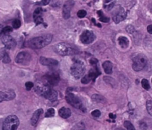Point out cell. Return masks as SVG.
<instances>
[{
	"label": "cell",
	"instance_id": "1",
	"mask_svg": "<svg viewBox=\"0 0 152 130\" xmlns=\"http://www.w3.org/2000/svg\"><path fill=\"white\" fill-rule=\"evenodd\" d=\"M53 36L51 34H45L31 38L27 42L29 47L34 49H40L48 45L51 42Z\"/></svg>",
	"mask_w": 152,
	"mask_h": 130
},
{
	"label": "cell",
	"instance_id": "2",
	"mask_svg": "<svg viewBox=\"0 0 152 130\" xmlns=\"http://www.w3.org/2000/svg\"><path fill=\"white\" fill-rule=\"evenodd\" d=\"M54 51L61 55H73L78 52V49L67 43H58L53 47Z\"/></svg>",
	"mask_w": 152,
	"mask_h": 130
},
{
	"label": "cell",
	"instance_id": "3",
	"mask_svg": "<svg viewBox=\"0 0 152 130\" xmlns=\"http://www.w3.org/2000/svg\"><path fill=\"white\" fill-rule=\"evenodd\" d=\"M86 66L83 61L80 60L75 61L71 66L70 70L72 76L75 79H79L85 72Z\"/></svg>",
	"mask_w": 152,
	"mask_h": 130
},
{
	"label": "cell",
	"instance_id": "4",
	"mask_svg": "<svg viewBox=\"0 0 152 130\" xmlns=\"http://www.w3.org/2000/svg\"><path fill=\"white\" fill-rule=\"evenodd\" d=\"M18 125V118L15 115H10L3 123L2 130H17Z\"/></svg>",
	"mask_w": 152,
	"mask_h": 130
},
{
	"label": "cell",
	"instance_id": "5",
	"mask_svg": "<svg viewBox=\"0 0 152 130\" xmlns=\"http://www.w3.org/2000/svg\"><path fill=\"white\" fill-rule=\"evenodd\" d=\"M147 63V58L143 54H138L133 59L132 69L135 71H140L144 69Z\"/></svg>",
	"mask_w": 152,
	"mask_h": 130
},
{
	"label": "cell",
	"instance_id": "6",
	"mask_svg": "<svg viewBox=\"0 0 152 130\" xmlns=\"http://www.w3.org/2000/svg\"><path fill=\"white\" fill-rule=\"evenodd\" d=\"M93 66V67L89 70L88 73L81 79V82L83 83L87 84L91 81H95L96 78L101 73L97 64Z\"/></svg>",
	"mask_w": 152,
	"mask_h": 130
},
{
	"label": "cell",
	"instance_id": "7",
	"mask_svg": "<svg viewBox=\"0 0 152 130\" xmlns=\"http://www.w3.org/2000/svg\"><path fill=\"white\" fill-rule=\"evenodd\" d=\"M65 98L66 101L72 107L80 110L84 109L82 101L77 96L74 95L73 93L71 92H67Z\"/></svg>",
	"mask_w": 152,
	"mask_h": 130
},
{
	"label": "cell",
	"instance_id": "8",
	"mask_svg": "<svg viewBox=\"0 0 152 130\" xmlns=\"http://www.w3.org/2000/svg\"><path fill=\"white\" fill-rule=\"evenodd\" d=\"M126 17V13L125 10L121 7H119L117 8L112 14V18L115 23H119L121 21L125 19Z\"/></svg>",
	"mask_w": 152,
	"mask_h": 130
},
{
	"label": "cell",
	"instance_id": "9",
	"mask_svg": "<svg viewBox=\"0 0 152 130\" xmlns=\"http://www.w3.org/2000/svg\"><path fill=\"white\" fill-rule=\"evenodd\" d=\"M80 38L82 43L84 44H89L94 41L96 36L92 31L87 30L82 33Z\"/></svg>",
	"mask_w": 152,
	"mask_h": 130
},
{
	"label": "cell",
	"instance_id": "10",
	"mask_svg": "<svg viewBox=\"0 0 152 130\" xmlns=\"http://www.w3.org/2000/svg\"><path fill=\"white\" fill-rule=\"evenodd\" d=\"M31 55L26 51H22L19 52L15 57V62L18 64H27L31 60Z\"/></svg>",
	"mask_w": 152,
	"mask_h": 130
},
{
	"label": "cell",
	"instance_id": "11",
	"mask_svg": "<svg viewBox=\"0 0 152 130\" xmlns=\"http://www.w3.org/2000/svg\"><path fill=\"white\" fill-rule=\"evenodd\" d=\"M44 78L47 83L50 85H56L58 83L60 80L58 73L56 72H50L45 75Z\"/></svg>",
	"mask_w": 152,
	"mask_h": 130
},
{
	"label": "cell",
	"instance_id": "12",
	"mask_svg": "<svg viewBox=\"0 0 152 130\" xmlns=\"http://www.w3.org/2000/svg\"><path fill=\"white\" fill-rule=\"evenodd\" d=\"M1 41L5 47L10 49H13L16 46V42L15 39L8 35H5L1 38Z\"/></svg>",
	"mask_w": 152,
	"mask_h": 130
},
{
	"label": "cell",
	"instance_id": "13",
	"mask_svg": "<svg viewBox=\"0 0 152 130\" xmlns=\"http://www.w3.org/2000/svg\"><path fill=\"white\" fill-rule=\"evenodd\" d=\"M15 97V93L12 89H7L4 91H0V102L11 100L14 99Z\"/></svg>",
	"mask_w": 152,
	"mask_h": 130
},
{
	"label": "cell",
	"instance_id": "14",
	"mask_svg": "<svg viewBox=\"0 0 152 130\" xmlns=\"http://www.w3.org/2000/svg\"><path fill=\"white\" fill-rule=\"evenodd\" d=\"M74 5V1H67L65 2L62 8V16L65 19H68L70 17L71 10Z\"/></svg>",
	"mask_w": 152,
	"mask_h": 130
},
{
	"label": "cell",
	"instance_id": "15",
	"mask_svg": "<svg viewBox=\"0 0 152 130\" xmlns=\"http://www.w3.org/2000/svg\"><path fill=\"white\" fill-rule=\"evenodd\" d=\"M42 96L50 101H55L58 98V94L55 90L48 86L43 92Z\"/></svg>",
	"mask_w": 152,
	"mask_h": 130
},
{
	"label": "cell",
	"instance_id": "16",
	"mask_svg": "<svg viewBox=\"0 0 152 130\" xmlns=\"http://www.w3.org/2000/svg\"><path fill=\"white\" fill-rule=\"evenodd\" d=\"M42 14H43V9L42 8H36L33 14V17L35 23L37 25L43 23V18H42Z\"/></svg>",
	"mask_w": 152,
	"mask_h": 130
},
{
	"label": "cell",
	"instance_id": "17",
	"mask_svg": "<svg viewBox=\"0 0 152 130\" xmlns=\"http://www.w3.org/2000/svg\"><path fill=\"white\" fill-rule=\"evenodd\" d=\"M40 62L42 65L48 66H55L58 64V61L56 60L46 58L45 57H41L40 58Z\"/></svg>",
	"mask_w": 152,
	"mask_h": 130
},
{
	"label": "cell",
	"instance_id": "18",
	"mask_svg": "<svg viewBox=\"0 0 152 130\" xmlns=\"http://www.w3.org/2000/svg\"><path fill=\"white\" fill-rule=\"evenodd\" d=\"M43 110L42 109H37V110H36L34 112V113H33V114L31 118V123L33 126L35 125L37 123L40 115L43 113Z\"/></svg>",
	"mask_w": 152,
	"mask_h": 130
},
{
	"label": "cell",
	"instance_id": "19",
	"mask_svg": "<svg viewBox=\"0 0 152 130\" xmlns=\"http://www.w3.org/2000/svg\"><path fill=\"white\" fill-rule=\"evenodd\" d=\"M59 116L64 119L68 118L71 114V112L69 108L66 107H62L59 109Z\"/></svg>",
	"mask_w": 152,
	"mask_h": 130
},
{
	"label": "cell",
	"instance_id": "20",
	"mask_svg": "<svg viewBox=\"0 0 152 130\" xmlns=\"http://www.w3.org/2000/svg\"><path fill=\"white\" fill-rule=\"evenodd\" d=\"M118 41L119 45L122 48H126L129 45V40L125 36H119Z\"/></svg>",
	"mask_w": 152,
	"mask_h": 130
},
{
	"label": "cell",
	"instance_id": "21",
	"mask_svg": "<svg viewBox=\"0 0 152 130\" xmlns=\"http://www.w3.org/2000/svg\"><path fill=\"white\" fill-rule=\"evenodd\" d=\"M102 66L106 73L111 74L112 73V64L110 61H105Z\"/></svg>",
	"mask_w": 152,
	"mask_h": 130
},
{
	"label": "cell",
	"instance_id": "22",
	"mask_svg": "<svg viewBox=\"0 0 152 130\" xmlns=\"http://www.w3.org/2000/svg\"><path fill=\"white\" fill-rule=\"evenodd\" d=\"M98 15L100 17L99 18V20L102 21V22H104V23H107L109 21V18L107 17H106L105 16L103 15V13H102V11H97Z\"/></svg>",
	"mask_w": 152,
	"mask_h": 130
},
{
	"label": "cell",
	"instance_id": "23",
	"mask_svg": "<svg viewBox=\"0 0 152 130\" xmlns=\"http://www.w3.org/2000/svg\"><path fill=\"white\" fill-rule=\"evenodd\" d=\"M141 85L143 88H144L145 90H148L150 88V83L147 79H142L141 81Z\"/></svg>",
	"mask_w": 152,
	"mask_h": 130
},
{
	"label": "cell",
	"instance_id": "24",
	"mask_svg": "<svg viewBox=\"0 0 152 130\" xmlns=\"http://www.w3.org/2000/svg\"><path fill=\"white\" fill-rule=\"evenodd\" d=\"M124 125L126 128V130H135L134 126L129 121H128V120L125 121L124 123Z\"/></svg>",
	"mask_w": 152,
	"mask_h": 130
},
{
	"label": "cell",
	"instance_id": "25",
	"mask_svg": "<svg viewBox=\"0 0 152 130\" xmlns=\"http://www.w3.org/2000/svg\"><path fill=\"white\" fill-rule=\"evenodd\" d=\"M146 107L150 115H152V102L151 100H148L146 103Z\"/></svg>",
	"mask_w": 152,
	"mask_h": 130
},
{
	"label": "cell",
	"instance_id": "26",
	"mask_svg": "<svg viewBox=\"0 0 152 130\" xmlns=\"http://www.w3.org/2000/svg\"><path fill=\"white\" fill-rule=\"evenodd\" d=\"M1 56H2V59L3 62H4V63L10 62V58L9 57V55L5 51H4V52L2 53Z\"/></svg>",
	"mask_w": 152,
	"mask_h": 130
},
{
	"label": "cell",
	"instance_id": "27",
	"mask_svg": "<svg viewBox=\"0 0 152 130\" xmlns=\"http://www.w3.org/2000/svg\"><path fill=\"white\" fill-rule=\"evenodd\" d=\"M55 115V110L52 108L49 109L45 113L46 117H50Z\"/></svg>",
	"mask_w": 152,
	"mask_h": 130
},
{
	"label": "cell",
	"instance_id": "28",
	"mask_svg": "<svg viewBox=\"0 0 152 130\" xmlns=\"http://www.w3.org/2000/svg\"><path fill=\"white\" fill-rule=\"evenodd\" d=\"M12 27L17 29H18L20 27L21 21L18 19H15V20H13V21L12 23Z\"/></svg>",
	"mask_w": 152,
	"mask_h": 130
},
{
	"label": "cell",
	"instance_id": "29",
	"mask_svg": "<svg viewBox=\"0 0 152 130\" xmlns=\"http://www.w3.org/2000/svg\"><path fill=\"white\" fill-rule=\"evenodd\" d=\"M92 99L94 101H97V102H102V101H104V98H103V97L98 94H94L92 96Z\"/></svg>",
	"mask_w": 152,
	"mask_h": 130
},
{
	"label": "cell",
	"instance_id": "30",
	"mask_svg": "<svg viewBox=\"0 0 152 130\" xmlns=\"http://www.w3.org/2000/svg\"><path fill=\"white\" fill-rule=\"evenodd\" d=\"M87 14V12L84 10H80L77 12V16L80 18L84 17Z\"/></svg>",
	"mask_w": 152,
	"mask_h": 130
},
{
	"label": "cell",
	"instance_id": "31",
	"mask_svg": "<svg viewBox=\"0 0 152 130\" xmlns=\"http://www.w3.org/2000/svg\"><path fill=\"white\" fill-rule=\"evenodd\" d=\"M12 31V28L11 26H6L5 27H3V30H2V33L4 34H7Z\"/></svg>",
	"mask_w": 152,
	"mask_h": 130
},
{
	"label": "cell",
	"instance_id": "32",
	"mask_svg": "<svg viewBox=\"0 0 152 130\" xmlns=\"http://www.w3.org/2000/svg\"><path fill=\"white\" fill-rule=\"evenodd\" d=\"M91 115H92L93 116L96 117H99V116H100L101 112H100V111L99 110L96 109V110H94L93 111H92L91 113Z\"/></svg>",
	"mask_w": 152,
	"mask_h": 130
},
{
	"label": "cell",
	"instance_id": "33",
	"mask_svg": "<svg viewBox=\"0 0 152 130\" xmlns=\"http://www.w3.org/2000/svg\"><path fill=\"white\" fill-rule=\"evenodd\" d=\"M25 86H26V88L27 91H30L34 86L33 83L31 82H27L25 83Z\"/></svg>",
	"mask_w": 152,
	"mask_h": 130
},
{
	"label": "cell",
	"instance_id": "34",
	"mask_svg": "<svg viewBox=\"0 0 152 130\" xmlns=\"http://www.w3.org/2000/svg\"><path fill=\"white\" fill-rule=\"evenodd\" d=\"M49 2H50V1L49 0H43V1H38L36 4H37V5H46L48 4Z\"/></svg>",
	"mask_w": 152,
	"mask_h": 130
},
{
	"label": "cell",
	"instance_id": "35",
	"mask_svg": "<svg viewBox=\"0 0 152 130\" xmlns=\"http://www.w3.org/2000/svg\"><path fill=\"white\" fill-rule=\"evenodd\" d=\"M126 30H127V32H128L129 33H132L134 31V27H132V26H127V27H126Z\"/></svg>",
	"mask_w": 152,
	"mask_h": 130
},
{
	"label": "cell",
	"instance_id": "36",
	"mask_svg": "<svg viewBox=\"0 0 152 130\" xmlns=\"http://www.w3.org/2000/svg\"><path fill=\"white\" fill-rule=\"evenodd\" d=\"M147 31L149 33L151 34L152 33V25L150 24L147 26Z\"/></svg>",
	"mask_w": 152,
	"mask_h": 130
},
{
	"label": "cell",
	"instance_id": "37",
	"mask_svg": "<svg viewBox=\"0 0 152 130\" xmlns=\"http://www.w3.org/2000/svg\"><path fill=\"white\" fill-rule=\"evenodd\" d=\"M144 126H145V128H147V125H146V124H145V123H142L140 124V127H141V128L142 130H145L146 129H145Z\"/></svg>",
	"mask_w": 152,
	"mask_h": 130
},
{
	"label": "cell",
	"instance_id": "38",
	"mask_svg": "<svg viewBox=\"0 0 152 130\" xmlns=\"http://www.w3.org/2000/svg\"><path fill=\"white\" fill-rule=\"evenodd\" d=\"M2 30H3V26L2 24H0V36L2 34Z\"/></svg>",
	"mask_w": 152,
	"mask_h": 130
},
{
	"label": "cell",
	"instance_id": "39",
	"mask_svg": "<svg viewBox=\"0 0 152 130\" xmlns=\"http://www.w3.org/2000/svg\"><path fill=\"white\" fill-rule=\"evenodd\" d=\"M109 117L111 118V119H114V118H115V116H114V114H113L112 113H110V114H109Z\"/></svg>",
	"mask_w": 152,
	"mask_h": 130
}]
</instances>
